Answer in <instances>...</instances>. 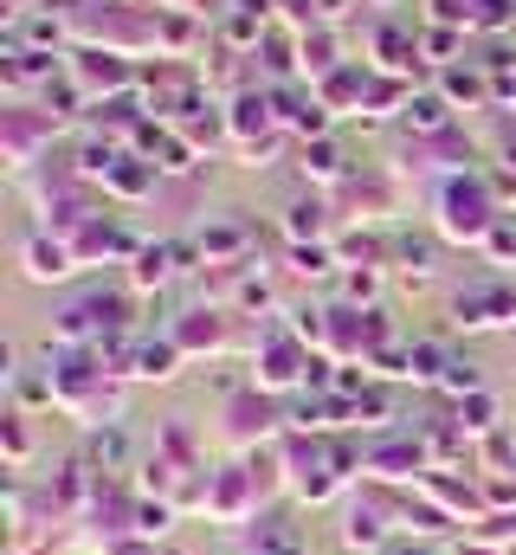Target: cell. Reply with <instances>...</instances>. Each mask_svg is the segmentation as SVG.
<instances>
[{"label":"cell","instance_id":"3","mask_svg":"<svg viewBox=\"0 0 516 555\" xmlns=\"http://www.w3.org/2000/svg\"><path fill=\"white\" fill-rule=\"evenodd\" d=\"M136 530H168V504H136Z\"/></svg>","mask_w":516,"mask_h":555},{"label":"cell","instance_id":"4","mask_svg":"<svg viewBox=\"0 0 516 555\" xmlns=\"http://www.w3.org/2000/svg\"><path fill=\"white\" fill-rule=\"evenodd\" d=\"M168 362H175V349H149L142 356V375H168Z\"/></svg>","mask_w":516,"mask_h":555},{"label":"cell","instance_id":"2","mask_svg":"<svg viewBox=\"0 0 516 555\" xmlns=\"http://www.w3.org/2000/svg\"><path fill=\"white\" fill-rule=\"evenodd\" d=\"M91 459L117 465V459H124V433H98V439H91Z\"/></svg>","mask_w":516,"mask_h":555},{"label":"cell","instance_id":"1","mask_svg":"<svg viewBox=\"0 0 516 555\" xmlns=\"http://www.w3.org/2000/svg\"><path fill=\"white\" fill-rule=\"evenodd\" d=\"M349 543H356V550H375V543H382V524H375L369 511H356V517H349Z\"/></svg>","mask_w":516,"mask_h":555}]
</instances>
